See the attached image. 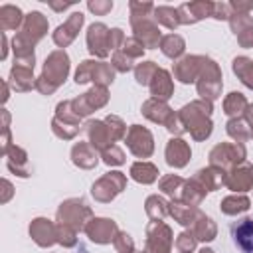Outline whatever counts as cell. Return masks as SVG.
I'll return each instance as SVG.
<instances>
[{"instance_id": "obj_1", "label": "cell", "mask_w": 253, "mask_h": 253, "mask_svg": "<svg viewBox=\"0 0 253 253\" xmlns=\"http://www.w3.org/2000/svg\"><path fill=\"white\" fill-rule=\"evenodd\" d=\"M47 30V20L40 14V12H30L24 20V28L22 32L14 38V51L16 57H24V55H34L32 45L45 34Z\"/></svg>"}, {"instance_id": "obj_2", "label": "cell", "mask_w": 253, "mask_h": 253, "mask_svg": "<svg viewBox=\"0 0 253 253\" xmlns=\"http://www.w3.org/2000/svg\"><path fill=\"white\" fill-rule=\"evenodd\" d=\"M210 115H211V105L210 103H190L180 111V121L188 126V130L192 132V136L196 140L206 138L211 132V123H210Z\"/></svg>"}, {"instance_id": "obj_3", "label": "cell", "mask_w": 253, "mask_h": 253, "mask_svg": "<svg viewBox=\"0 0 253 253\" xmlns=\"http://www.w3.org/2000/svg\"><path fill=\"white\" fill-rule=\"evenodd\" d=\"M67 71H69V57L65 51H53L47 59H45V65H43V73L38 81V89L42 93H51L55 91L67 77Z\"/></svg>"}, {"instance_id": "obj_4", "label": "cell", "mask_w": 253, "mask_h": 253, "mask_svg": "<svg viewBox=\"0 0 253 253\" xmlns=\"http://www.w3.org/2000/svg\"><path fill=\"white\" fill-rule=\"evenodd\" d=\"M115 77V71L111 65L107 63H95V61H83L75 73V81L77 83H85V81H97L101 85L111 83Z\"/></svg>"}, {"instance_id": "obj_5", "label": "cell", "mask_w": 253, "mask_h": 253, "mask_svg": "<svg viewBox=\"0 0 253 253\" xmlns=\"http://www.w3.org/2000/svg\"><path fill=\"white\" fill-rule=\"evenodd\" d=\"M81 215H85V217L91 215V211H89V208L85 206L83 200H69V202L61 204V208H59V211H57L59 223H61V225H67V227H71V229H81V227H85Z\"/></svg>"}, {"instance_id": "obj_6", "label": "cell", "mask_w": 253, "mask_h": 253, "mask_svg": "<svg viewBox=\"0 0 253 253\" xmlns=\"http://www.w3.org/2000/svg\"><path fill=\"white\" fill-rule=\"evenodd\" d=\"M146 249L144 253H168L172 239H170V229L162 221H152L146 229Z\"/></svg>"}, {"instance_id": "obj_7", "label": "cell", "mask_w": 253, "mask_h": 253, "mask_svg": "<svg viewBox=\"0 0 253 253\" xmlns=\"http://www.w3.org/2000/svg\"><path fill=\"white\" fill-rule=\"evenodd\" d=\"M125 184H126V180H125V176L121 172H109L97 184H93L91 192L99 202H109L125 188Z\"/></svg>"}, {"instance_id": "obj_8", "label": "cell", "mask_w": 253, "mask_h": 253, "mask_svg": "<svg viewBox=\"0 0 253 253\" xmlns=\"http://www.w3.org/2000/svg\"><path fill=\"white\" fill-rule=\"evenodd\" d=\"M243 158H245V148L241 144H237V142H233V144H217L210 154L211 166H215L219 170L223 166H227V164H237Z\"/></svg>"}, {"instance_id": "obj_9", "label": "cell", "mask_w": 253, "mask_h": 253, "mask_svg": "<svg viewBox=\"0 0 253 253\" xmlns=\"http://www.w3.org/2000/svg\"><path fill=\"white\" fill-rule=\"evenodd\" d=\"M87 45L93 55L105 57L111 49V30L105 24H93L87 32Z\"/></svg>"}, {"instance_id": "obj_10", "label": "cell", "mask_w": 253, "mask_h": 253, "mask_svg": "<svg viewBox=\"0 0 253 253\" xmlns=\"http://www.w3.org/2000/svg\"><path fill=\"white\" fill-rule=\"evenodd\" d=\"M126 144L130 148L132 154L136 156H150L152 154V134L150 130L138 126V125H132L128 134H126Z\"/></svg>"}, {"instance_id": "obj_11", "label": "cell", "mask_w": 253, "mask_h": 253, "mask_svg": "<svg viewBox=\"0 0 253 253\" xmlns=\"http://www.w3.org/2000/svg\"><path fill=\"white\" fill-rule=\"evenodd\" d=\"M204 69H206V83H198V91L200 95L206 99H215L219 97V91H221V73L217 69V65L206 57V63H204Z\"/></svg>"}, {"instance_id": "obj_12", "label": "cell", "mask_w": 253, "mask_h": 253, "mask_svg": "<svg viewBox=\"0 0 253 253\" xmlns=\"http://www.w3.org/2000/svg\"><path fill=\"white\" fill-rule=\"evenodd\" d=\"M233 243L243 253H253V217H243L231 225Z\"/></svg>"}, {"instance_id": "obj_13", "label": "cell", "mask_w": 253, "mask_h": 253, "mask_svg": "<svg viewBox=\"0 0 253 253\" xmlns=\"http://www.w3.org/2000/svg\"><path fill=\"white\" fill-rule=\"evenodd\" d=\"M87 235L95 241V243H109L111 239H115L113 235L117 233V225L113 219L107 217H95L85 225Z\"/></svg>"}, {"instance_id": "obj_14", "label": "cell", "mask_w": 253, "mask_h": 253, "mask_svg": "<svg viewBox=\"0 0 253 253\" xmlns=\"http://www.w3.org/2000/svg\"><path fill=\"white\" fill-rule=\"evenodd\" d=\"M130 22H132V28H134V38L144 47H154L158 43L160 32H158V28L150 20H146L142 16V18H130Z\"/></svg>"}, {"instance_id": "obj_15", "label": "cell", "mask_w": 253, "mask_h": 253, "mask_svg": "<svg viewBox=\"0 0 253 253\" xmlns=\"http://www.w3.org/2000/svg\"><path fill=\"white\" fill-rule=\"evenodd\" d=\"M81 24H83V14H81V12L71 14L69 20H67L65 24H61V26L53 32V42H55L57 45H67V43L77 36Z\"/></svg>"}, {"instance_id": "obj_16", "label": "cell", "mask_w": 253, "mask_h": 253, "mask_svg": "<svg viewBox=\"0 0 253 253\" xmlns=\"http://www.w3.org/2000/svg\"><path fill=\"white\" fill-rule=\"evenodd\" d=\"M30 235L34 237V241H36L38 245L47 247V245H51V243L55 241L57 229H55L47 219L38 217V219H34L32 225H30Z\"/></svg>"}, {"instance_id": "obj_17", "label": "cell", "mask_w": 253, "mask_h": 253, "mask_svg": "<svg viewBox=\"0 0 253 253\" xmlns=\"http://www.w3.org/2000/svg\"><path fill=\"white\" fill-rule=\"evenodd\" d=\"M190 158V146L182 138H172L166 146V162L174 168H182Z\"/></svg>"}, {"instance_id": "obj_18", "label": "cell", "mask_w": 253, "mask_h": 253, "mask_svg": "<svg viewBox=\"0 0 253 253\" xmlns=\"http://www.w3.org/2000/svg\"><path fill=\"white\" fill-rule=\"evenodd\" d=\"M178 14H180V18H184L186 14H190L184 24H194V22H198L202 18L213 16V4L211 2H190V4H182L178 8Z\"/></svg>"}, {"instance_id": "obj_19", "label": "cell", "mask_w": 253, "mask_h": 253, "mask_svg": "<svg viewBox=\"0 0 253 253\" xmlns=\"http://www.w3.org/2000/svg\"><path fill=\"white\" fill-rule=\"evenodd\" d=\"M198 61H200L198 55H188V57H184L182 61H178L176 67H174L176 77H178L182 83H192V81L196 79V75L202 71L204 57H202V63H198Z\"/></svg>"}, {"instance_id": "obj_20", "label": "cell", "mask_w": 253, "mask_h": 253, "mask_svg": "<svg viewBox=\"0 0 253 253\" xmlns=\"http://www.w3.org/2000/svg\"><path fill=\"white\" fill-rule=\"evenodd\" d=\"M251 184H253V166L251 164H243L241 168H237V170H233L229 176H227V180H225V186L229 188V190H239V192H243V190H247V188H251Z\"/></svg>"}, {"instance_id": "obj_21", "label": "cell", "mask_w": 253, "mask_h": 253, "mask_svg": "<svg viewBox=\"0 0 253 253\" xmlns=\"http://www.w3.org/2000/svg\"><path fill=\"white\" fill-rule=\"evenodd\" d=\"M85 132H87L89 142L93 144V148H105V144L113 140V134H111L109 126H105V123H99V121L87 123Z\"/></svg>"}, {"instance_id": "obj_22", "label": "cell", "mask_w": 253, "mask_h": 253, "mask_svg": "<svg viewBox=\"0 0 253 253\" xmlns=\"http://www.w3.org/2000/svg\"><path fill=\"white\" fill-rule=\"evenodd\" d=\"M237 16V22L231 20V28L237 36V40L241 42V45H253V22L247 14H231Z\"/></svg>"}, {"instance_id": "obj_23", "label": "cell", "mask_w": 253, "mask_h": 253, "mask_svg": "<svg viewBox=\"0 0 253 253\" xmlns=\"http://www.w3.org/2000/svg\"><path fill=\"white\" fill-rule=\"evenodd\" d=\"M150 91L156 99H168L172 95V81H170V75L168 71L164 69H158L150 81Z\"/></svg>"}, {"instance_id": "obj_24", "label": "cell", "mask_w": 253, "mask_h": 253, "mask_svg": "<svg viewBox=\"0 0 253 253\" xmlns=\"http://www.w3.org/2000/svg\"><path fill=\"white\" fill-rule=\"evenodd\" d=\"M71 156H73V162L81 168H93L97 164V152L93 148H89L85 142L75 144L71 150Z\"/></svg>"}, {"instance_id": "obj_25", "label": "cell", "mask_w": 253, "mask_h": 253, "mask_svg": "<svg viewBox=\"0 0 253 253\" xmlns=\"http://www.w3.org/2000/svg\"><path fill=\"white\" fill-rule=\"evenodd\" d=\"M130 174H132V178H134L136 182L150 184V182H154V180H156L158 170H156V166H154V164H150V162H136V164H132Z\"/></svg>"}, {"instance_id": "obj_26", "label": "cell", "mask_w": 253, "mask_h": 253, "mask_svg": "<svg viewBox=\"0 0 253 253\" xmlns=\"http://www.w3.org/2000/svg\"><path fill=\"white\" fill-rule=\"evenodd\" d=\"M10 77L14 79V87L18 91H26L34 85V77H32V67H24V65H14Z\"/></svg>"}, {"instance_id": "obj_27", "label": "cell", "mask_w": 253, "mask_h": 253, "mask_svg": "<svg viewBox=\"0 0 253 253\" xmlns=\"http://www.w3.org/2000/svg\"><path fill=\"white\" fill-rule=\"evenodd\" d=\"M20 22H22V12H20V8L10 6V4H6V6L0 8V26H2V30H12V28H16Z\"/></svg>"}, {"instance_id": "obj_28", "label": "cell", "mask_w": 253, "mask_h": 253, "mask_svg": "<svg viewBox=\"0 0 253 253\" xmlns=\"http://www.w3.org/2000/svg\"><path fill=\"white\" fill-rule=\"evenodd\" d=\"M170 213H172L182 225H192V223H194V217L200 215V211H198L194 206H186V204H172Z\"/></svg>"}, {"instance_id": "obj_29", "label": "cell", "mask_w": 253, "mask_h": 253, "mask_svg": "<svg viewBox=\"0 0 253 253\" xmlns=\"http://www.w3.org/2000/svg\"><path fill=\"white\" fill-rule=\"evenodd\" d=\"M233 71L241 77V81L253 89V61L247 57H235L233 59Z\"/></svg>"}, {"instance_id": "obj_30", "label": "cell", "mask_w": 253, "mask_h": 253, "mask_svg": "<svg viewBox=\"0 0 253 253\" xmlns=\"http://www.w3.org/2000/svg\"><path fill=\"white\" fill-rule=\"evenodd\" d=\"M154 16H156V20H158L160 24H164V26L170 28V30H174V28L180 24V14H178V10H174V8H170V6H158V8H154Z\"/></svg>"}, {"instance_id": "obj_31", "label": "cell", "mask_w": 253, "mask_h": 253, "mask_svg": "<svg viewBox=\"0 0 253 253\" xmlns=\"http://www.w3.org/2000/svg\"><path fill=\"white\" fill-rule=\"evenodd\" d=\"M245 210H249V198H245V196H229L221 202V211L223 213L235 215V213L245 211Z\"/></svg>"}, {"instance_id": "obj_32", "label": "cell", "mask_w": 253, "mask_h": 253, "mask_svg": "<svg viewBox=\"0 0 253 253\" xmlns=\"http://www.w3.org/2000/svg\"><path fill=\"white\" fill-rule=\"evenodd\" d=\"M194 235H196V239H204V241H211L213 237H215V225H213V221L210 219V217H206V215H198V223H196V227H194Z\"/></svg>"}, {"instance_id": "obj_33", "label": "cell", "mask_w": 253, "mask_h": 253, "mask_svg": "<svg viewBox=\"0 0 253 253\" xmlns=\"http://www.w3.org/2000/svg\"><path fill=\"white\" fill-rule=\"evenodd\" d=\"M168 211H170V210H168V204H166L162 198L150 196V198L146 200V213H148L152 219L162 221V217H166Z\"/></svg>"}, {"instance_id": "obj_34", "label": "cell", "mask_w": 253, "mask_h": 253, "mask_svg": "<svg viewBox=\"0 0 253 253\" xmlns=\"http://www.w3.org/2000/svg\"><path fill=\"white\" fill-rule=\"evenodd\" d=\"M162 51H164V55H168V57H178V55L184 51V40H182L178 34H168V36L162 40Z\"/></svg>"}, {"instance_id": "obj_35", "label": "cell", "mask_w": 253, "mask_h": 253, "mask_svg": "<svg viewBox=\"0 0 253 253\" xmlns=\"http://www.w3.org/2000/svg\"><path fill=\"white\" fill-rule=\"evenodd\" d=\"M247 109V101L241 93H229V97L225 99V113L227 115H239Z\"/></svg>"}, {"instance_id": "obj_36", "label": "cell", "mask_w": 253, "mask_h": 253, "mask_svg": "<svg viewBox=\"0 0 253 253\" xmlns=\"http://www.w3.org/2000/svg\"><path fill=\"white\" fill-rule=\"evenodd\" d=\"M184 184H186V182H184L182 178H178V176H166V178H162V182H160V190L166 192V194H170L172 198H180L178 190H182Z\"/></svg>"}, {"instance_id": "obj_37", "label": "cell", "mask_w": 253, "mask_h": 253, "mask_svg": "<svg viewBox=\"0 0 253 253\" xmlns=\"http://www.w3.org/2000/svg\"><path fill=\"white\" fill-rule=\"evenodd\" d=\"M156 71H158V69H156V65H154L152 61H142V63L136 67V81L142 83V85H146V83H150V79L154 77Z\"/></svg>"}, {"instance_id": "obj_38", "label": "cell", "mask_w": 253, "mask_h": 253, "mask_svg": "<svg viewBox=\"0 0 253 253\" xmlns=\"http://www.w3.org/2000/svg\"><path fill=\"white\" fill-rule=\"evenodd\" d=\"M103 160H105V164H109V166H113V164H123V162H125V154H123V150H121L119 146H111V148H105V150H103Z\"/></svg>"}, {"instance_id": "obj_39", "label": "cell", "mask_w": 253, "mask_h": 253, "mask_svg": "<svg viewBox=\"0 0 253 253\" xmlns=\"http://www.w3.org/2000/svg\"><path fill=\"white\" fill-rule=\"evenodd\" d=\"M194 245H196V235L194 233H188V231H184L178 237V241H176V247H178L180 253H190L194 249Z\"/></svg>"}, {"instance_id": "obj_40", "label": "cell", "mask_w": 253, "mask_h": 253, "mask_svg": "<svg viewBox=\"0 0 253 253\" xmlns=\"http://www.w3.org/2000/svg\"><path fill=\"white\" fill-rule=\"evenodd\" d=\"M243 123L241 121H229L227 123V132L233 136V138H237V142H243L247 136H249V132L247 130H243Z\"/></svg>"}, {"instance_id": "obj_41", "label": "cell", "mask_w": 253, "mask_h": 253, "mask_svg": "<svg viewBox=\"0 0 253 253\" xmlns=\"http://www.w3.org/2000/svg\"><path fill=\"white\" fill-rule=\"evenodd\" d=\"M115 247L121 253H132V239L128 233H119V237L115 239Z\"/></svg>"}, {"instance_id": "obj_42", "label": "cell", "mask_w": 253, "mask_h": 253, "mask_svg": "<svg viewBox=\"0 0 253 253\" xmlns=\"http://www.w3.org/2000/svg\"><path fill=\"white\" fill-rule=\"evenodd\" d=\"M113 8V2H89V10H93L95 14H105Z\"/></svg>"}, {"instance_id": "obj_43", "label": "cell", "mask_w": 253, "mask_h": 253, "mask_svg": "<svg viewBox=\"0 0 253 253\" xmlns=\"http://www.w3.org/2000/svg\"><path fill=\"white\" fill-rule=\"evenodd\" d=\"M249 121H251V123H253V107H251V109H249Z\"/></svg>"}, {"instance_id": "obj_44", "label": "cell", "mask_w": 253, "mask_h": 253, "mask_svg": "<svg viewBox=\"0 0 253 253\" xmlns=\"http://www.w3.org/2000/svg\"><path fill=\"white\" fill-rule=\"evenodd\" d=\"M200 253H213V251H211V249H202Z\"/></svg>"}, {"instance_id": "obj_45", "label": "cell", "mask_w": 253, "mask_h": 253, "mask_svg": "<svg viewBox=\"0 0 253 253\" xmlns=\"http://www.w3.org/2000/svg\"><path fill=\"white\" fill-rule=\"evenodd\" d=\"M251 136H253V130H251Z\"/></svg>"}]
</instances>
